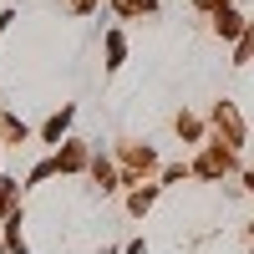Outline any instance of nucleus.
Instances as JSON below:
<instances>
[{
	"instance_id": "obj_1",
	"label": "nucleus",
	"mask_w": 254,
	"mask_h": 254,
	"mask_svg": "<svg viewBox=\"0 0 254 254\" xmlns=\"http://www.w3.org/2000/svg\"><path fill=\"white\" fill-rule=\"evenodd\" d=\"M214 26H219V36H239V15H234V10H224Z\"/></svg>"
},
{
	"instance_id": "obj_2",
	"label": "nucleus",
	"mask_w": 254,
	"mask_h": 254,
	"mask_svg": "<svg viewBox=\"0 0 254 254\" xmlns=\"http://www.w3.org/2000/svg\"><path fill=\"white\" fill-rule=\"evenodd\" d=\"M249 188H254V173H249Z\"/></svg>"
}]
</instances>
